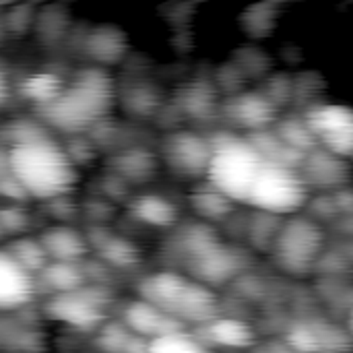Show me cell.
Returning a JSON list of instances; mask_svg holds the SVG:
<instances>
[{"instance_id":"7c38bea8","label":"cell","mask_w":353,"mask_h":353,"mask_svg":"<svg viewBox=\"0 0 353 353\" xmlns=\"http://www.w3.org/2000/svg\"><path fill=\"white\" fill-rule=\"evenodd\" d=\"M209 339L228 347H250L254 343V333L248 325L236 319H213L207 323Z\"/></svg>"},{"instance_id":"4fadbf2b","label":"cell","mask_w":353,"mask_h":353,"mask_svg":"<svg viewBox=\"0 0 353 353\" xmlns=\"http://www.w3.org/2000/svg\"><path fill=\"white\" fill-rule=\"evenodd\" d=\"M54 312L74 327H93L99 321V310L79 296H62L54 302Z\"/></svg>"},{"instance_id":"9a60e30c","label":"cell","mask_w":353,"mask_h":353,"mask_svg":"<svg viewBox=\"0 0 353 353\" xmlns=\"http://www.w3.org/2000/svg\"><path fill=\"white\" fill-rule=\"evenodd\" d=\"M58 248V254L62 259H72L81 252V242L79 238L72 236V232H56L54 236L48 238V252H54Z\"/></svg>"},{"instance_id":"3957f363","label":"cell","mask_w":353,"mask_h":353,"mask_svg":"<svg viewBox=\"0 0 353 353\" xmlns=\"http://www.w3.org/2000/svg\"><path fill=\"white\" fill-rule=\"evenodd\" d=\"M263 161L265 155L252 143L228 139L211 147L205 174L223 199L246 203Z\"/></svg>"},{"instance_id":"7a4b0ae2","label":"cell","mask_w":353,"mask_h":353,"mask_svg":"<svg viewBox=\"0 0 353 353\" xmlns=\"http://www.w3.org/2000/svg\"><path fill=\"white\" fill-rule=\"evenodd\" d=\"M143 300L157 306L161 312L182 323H211L217 319V298L201 281L159 273L143 285Z\"/></svg>"},{"instance_id":"2e32d148","label":"cell","mask_w":353,"mask_h":353,"mask_svg":"<svg viewBox=\"0 0 353 353\" xmlns=\"http://www.w3.org/2000/svg\"><path fill=\"white\" fill-rule=\"evenodd\" d=\"M2 89H4V81H0V95H2Z\"/></svg>"},{"instance_id":"5b68a950","label":"cell","mask_w":353,"mask_h":353,"mask_svg":"<svg viewBox=\"0 0 353 353\" xmlns=\"http://www.w3.org/2000/svg\"><path fill=\"white\" fill-rule=\"evenodd\" d=\"M108 101H110V91L105 81L87 77L79 81L72 89L60 93L52 101L48 112L56 124L66 128H81L95 122L105 112Z\"/></svg>"},{"instance_id":"30bf717a","label":"cell","mask_w":353,"mask_h":353,"mask_svg":"<svg viewBox=\"0 0 353 353\" xmlns=\"http://www.w3.org/2000/svg\"><path fill=\"white\" fill-rule=\"evenodd\" d=\"M168 153L178 163L176 168L194 174V172H205L207 170L211 147L203 139H199L194 134H178V137L172 139V145H170Z\"/></svg>"},{"instance_id":"8fae6325","label":"cell","mask_w":353,"mask_h":353,"mask_svg":"<svg viewBox=\"0 0 353 353\" xmlns=\"http://www.w3.org/2000/svg\"><path fill=\"white\" fill-rule=\"evenodd\" d=\"M143 353H213V347L199 335L176 329L149 339Z\"/></svg>"},{"instance_id":"8992f818","label":"cell","mask_w":353,"mask_h":353,"mask_svg":"<svg viewBox=\"0 0 353 353\" xmlns=\"http://www.w3.org/2000/svg\"><path fill=\"white\" fill-rule=\"evenodd\" d=\"M325 236L323 230L302 217H292L275 240L277 263L290 273H306L312 269L323 252Z\"/></svg>"},{"instance_id":"e0dca14e","label":"cell","mask_w":353,"mask_h":353,"mask_svg":"<svg viewBox=\"0 0 353 353\" xmlns=\"http://www.w3.org/2000/svg\"><path fill=\"white\" fill-rule=\"evenodd\" d=\"M254 353H277V352H265V350H259V352H254Z\"/></svg>"},{"instance_id":"ba28073f","label":"cell","mask_w":353,"mask_h":353,"mask_svg":"<svg viewBox=\"0 0 353 353\" xmlns=\"http://www.w3.org/2000/svg\"><path fill=\"white\" fill-rule=\"evenodd\" d=\"M35 298V279L14 252L0 250V312H17Z\"/></svg>"},{"instance_id":"6da1fadb","label":"cell","mask_w":353,"mask_h":353,"mask_svg":"<svg viewBox=\"0 0 353 353\" xmlns=\"http://www.w3.org/2000/svg\"><path fill=\"white\" fill-rule=\"evenodd\" d=\"M6 168L12 182L25 194L41 201L68 194L79 180V172L66 149L46 137L17 141L8 149Z\"/></svg>"},{"instance_id":"9c48e42d","label":"cell","mask_w":353,"mask_h":353,"mask_svg":"<svg viewBox=\"0 0 353 353\" xmlns=\"http://www.w3.org/2000/svg\"><path fill=\"white\" fill-rule=\"evenodd\" d=\"M126 325L130 327V331L145 335L149 339L170 333V331H176V329H182V325L178 321H174L172 316H168L165 312H161L157 306L149 304L147 300H139L128 306Z\"/></svg>"},{"instance_id":"5bb4252c","label":"cell","mask_w":353,"mask_h":353,"mask_svg":"<svg viewBox=\"0 0 353 353\" xmlns=\"http://www.w3.org/2000/svg\"><path fill=\"white\" fill-rule=\"evenodd\" d=\"M137 217L151 225H168L176 219V209L161 196H143L137 201Z\"/></svg>"},{"instance_id":"277c9868","label":"cell","mask_w":353,"mask_h":353,"mask_svg":"<svg viewBox=\"0 0 353 353\" xmlns=\"http://www.w3.org/2000/svg\"><path fill=\"white\" fill-rule=\"evenodd\" d=\"M306 180L290 163L265 159L246 203L267 215H296L306 203Z\"/></svg>"},{"instance_id":"52a82bcc","label":"cell","mask_w":353,"mask_h":353,"mask_svg":"<svg viewBox=\"0 0 353 353\" xmlns=\"http://www.w3.org/2000/svg\"><path fill=\"white\" fill-rule=\"evenodd\" d=\"M306 126L312 137L319 139V143L339 155V157H350L353 147V118L352 112L345 105H319L314 108L308 118Z\"/></svg>"}]
</instances>
